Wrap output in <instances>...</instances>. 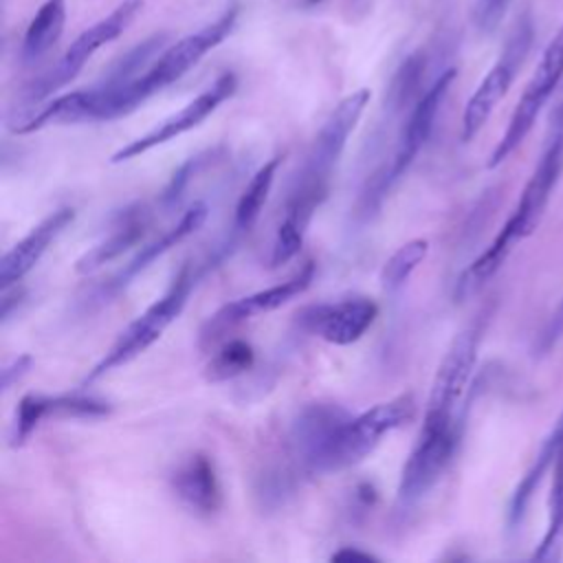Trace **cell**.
Segmentation results:
<instances>
[{"mask_svg": "<svg viewBox=\"0 0 563 563\" xmlns=\"http://www.w3.org/2000/svg\"><path fill=\"white\" fill-rule=\"evenodd\" d=\"M561 174H563V97L550 117L541 156L519 196V202L515 205L510 218L504 222V227L499 229L495 240L488 244V249L460 277L457 290H455L457 297H466L477 288H482L501 268V264L506 262L515 244L534 233Z\"/></svg>", "mask_w": 563, "mask_h": 563, "instance_id": "6da1fadb", "label": "cell"}, {"mask_svg": "<svg viewBox=\"0 0 563 563\" xmlns=\"http://www.w3.org/2000/svg\"><path fill=\"white\" fill-rule=\"evenodd\" d=\"M240 4L231 2L224 7L211 22L200 26L198 31L176 40L152 62V66L139 75L134 81L123 86H106L97 84V114L99 121H110L130 114L152 95L172 86L180 77H185L209 51L222 44L238 26Z\"/></svg>", "mask_w": 563, "mask_h": 563, "instance_id": "7a4b0ae2", "label": "cell"}, {"mask_svg": "<svg viewBox=\"0 0 563 563\" xmlns=\"http://www.w3.org/2000/svg\"><path fill=\"white\" fill-rule=\"evenodd\" d=\"M191 286H194V275H191L189 264H185L176 273V277L169 284V288L165 290V295L161 299H156L145 312H141L119 334V339L110 345V350L103 354V358L88 372V376L84 378V385H90L97 378H101L103 374L125 365L128 361H132L141 352H145L154 341H158L161 334L172 325V321L183 312Z\"/></svg>", "mask_w": 563, "mask_h": 563, "instance_id": "3957f363", "label": "cell"}, {"mask_svg": "<svg viewBox=\"0 0 563 563\" xmlns=\"http://www.w3.org/2000/svg\"><path fill=\"white\" fill-rule=\"evenodd\" d=\"M462 433V418L424 416L418 440L402 466L396 504L400 510L416 506L451 464Z\"/></svg>", "mask_w": 563, "mask_h": 563, "instance_id": "277c9868", "label": "cell"}, {"mask_svg": "<svg viewBox=\"0 0 563 563\" xmlns=\"http://www.w3.org/2000/svg\"><path fill=\"white\" fill-rule=\"evenodd\" d=\"M143 9V0H123L119 2L106 18L90 24L86 31H81L73 44L66 48V53L35 81H31L24 90V103L33 106L51 95H55L59 88L70 84L84 64L106 44L114 42L119 35L128 31V26L136 20V15Z\"/></svg>", "mask_w": 563, "mask_h": 563, "instance_id": "5b68a950", "label": "cell"}, {"mask_svg": "<svg viewBox=\"0 0 563 563\" xmlns=\"http://www.w3.org/2000/svg\"><path fill=\"white\" fill-rule=\"evenodd\" d=\"M561 79H563V26L556 31V35L545 46L530 81L526 84L523 95L519 97L499 143L495 145V150L488 156V163H486L488 169L501 165L523 143V139L530 134L539 112L543 110V106L548 103V99L552 97V92Z\"/></svg>", "mask_w": 563, "mask_h": 563, "instance_id": "8992f818", "label": "cell"}, {"mask_svg": "<svg viewBox=\"0 0 563 563\" xmlns=\"http://www.w3.org/2000/svg\"><path fill=\"white\" fill-rule=\"evenodd\" d=\"M413 413H416L413 396L402 394L387 402H378L358 416H352L334 440L325 473L343 471L347 466L358 464L378 446L383 435L409 422Z\"/></svg>", "mask_w": 563, "mask_h": 563, "instance_id": "52a82bcc", "label": "cell"}, {"mask_svg": "<svg viewBox=\"0 0 563 563\" xmlns=\"http://www.w3.org/2000/svg\"><path fill=\"white\" fill-rule=\"evenodd\" d=\"M530 46H532V22L528 15H523L517 20L510 37L504 44L501 55L497 57L493 68L484 75V79L479 81V86L466 101V108L462 114V141L464 143L475 139V134L488 121L490 112L506 97Z\"/></svg>", "mask_w": 563, "mask_h": 563, "instance_id": "ba28073f", "label": "cell"}, {"mask_svg": "<svg viewBox=\"0 0 563 563\" xmlns=\"http://www.w3.org/2000/svg\"><path fill=\"white\" fill-rule=\"evenodd\" d=\"M369 90L361 88L354 90L352 95L343 97L334 110L328 114V119L323 121L321 130L317 132L312 147L306 156V163L297 176L299 183L319 187V189H328L330 176L345 150L347 136L352 134V130L356 128L365 106L369 103Z\"/></svg>", "mask_w": 563, "mask_h": 563, "instance_id": "9c48e42d", "label": "cell"}, {"mask_svg": "<svg viewBox=\"0 0 563 563\" xmlns=\"http://www.w3.org/2000/svg\"><path fill=\"white\" fill-rule=\"evenodd\" d=\"M482 317L484 314L473 319L451 341L442 363L438 365L435 378L431 383L424 416H435V418H455L457 416L455 409L462 400V394H464L466 383L471 378V372L475 367L479 341H482V334H484V319Z\"/></svg>", "mask_w": 563, "mask_h": 563, "instance_id": "30bf717a", "label": "cell"}, {"mask_svg": "<svg viewBox=\"0 0 563 563\" xmlns=\"http://www.w3.org/2000/svg\"><path fill=\"white\" fill-rule=\"evenodd\" d=\"M238 88V77L233 73H222L220 77H216V81L211 86H207L198 97H194L187 106H183L178 112L169 114L167 119H163L158 125H154L150 132H145L143 136L130 141L128 145H123L121 150H117L112 154V163H121L128 158H134L139 154H145L147 150L167 143L189 130H194L196 125H200L222 101H227Z\"/></svg>", "mask_w": 563, "mask_h": 563, "instance_id": "8fae6325", "label": "cell"}, {"mask_svg": "<svg viewBox=\"0 0 563 563\" xmlns=\"http://www.w3.org/2000/svg\"><path fill=\"white\" fill-rule=\"evenodd\" d=\"M350 418L352 416L334 402H310L301 407L290 427V444L306 473H325L334 440Z\"/></svg>", "mask_w": 563, "mask_h": 563, "instance_id": "7c38bea8", "label": "cell"}, {"mask_svg": "<svg viewBox=\"0 0 563 563\" xmlns=\"http://www.w3.org/2000/svg\"><path fill=\"white\" fill-rule=\"evenodd\" d=\"M314 277V262H303V266H299V271H295L288 279L275 284V286H268L264 290H257L253 295H246V297H240L231 303H224L216 314H211L207 319V323L202 325V332H200V343H213L218 341L227 330L235 328L238 323L255 317V314H262V312H271L279 306H284L286 301L295 299L297 295H301L310 282Z\"/></svg>", "mask_w": 563, "mask_h": 563, "instance_id": "4fadbf2b", "label": "cell"}, {"mask_svg": "<svg viewBox=\"0 0 563 563\" xmlns=\"http://www.w3.org/2000/svg\"><path fill=\"white\" fill-rule=\"evenodd\" d=\"M378 306L365 297H352L336 303H317L299 312V325L334 345L358 341L374 323Z\"/></svg>", "mask_w": 563, "mask_h": 563, "instance_id": "5bb4252c", "label": "cell"}, {"mask_svg": "<svg viewBox=\"0 0 563 563\" xmlns=\"http://www.w3.org/2000/svg\"><path fill=\"white\" fill-rule=\"evenodd\" d=\"M457 70L455 68H446L442 70L433 84L416 99L405 125H402V132H400V139H398V145H396V152L391 156V163L387 167V176L389 180H398L407 167L413 163V158L418 156V152L422 150V145L427 143L431 130H433V123H435V117L440 112V106L455 79Z\"/></svg>", "mask_w": 563, "mask_h": 563, "instance_id": "9a60e30c", "label": "cell"}, {"mask_svg": "<svg viewBox=\"0 0 563 563\" xmlns=\"http://www.w3.org/2000/svg\"><path fill=\"white\" fill-rule=\"evenodd\" d=\"M110 411H112V405L92 394H81V391L59 394V396L26 394L15 409L11 444L13 446L24 444L44 418H103Z\"/></svg>", "mask_w": 563, "mask_h": 563, "instance_id": "2e32d148", "label": "cell"}, {"mask_svg": "<svg viewBox=\"0 0 563 563\" xmlns=\"http://www.w3.org/2000/svg\"><path fill=\"white\" fill-rule=\"evenodd\" d=\"M75 211L70 207H62L46 216L40 224H35L18 244H13L0 264V286L18 284L46 253V249L55 242V238L73 222Z\"/></svg>", "mask_w": 563, "mask_h": 563, "instance_id": "e0dca14e", "label": "cell"}, {"mask_svg": "<svg viewBox=\"0 0 563 563\" xmlns=\"http://www.w3.org/2000/svg\"><path fill=\"white\" fill-rule=\"evenodd\" d=\"M172 488L178 499L198 515H213L222 504L216 466L205 453H194L176 466L172 473Z\"/></svg>", "mask_w": 563, "mask_h": 563, "instance_id": "ac0fdd59", "label": "cell"}, {"mask_svg": "<svg viewBox=\"0 0 563 563\" xmlns=\"http://www.w3.org/2000/svg\"><path fill=\"white\" fill-rule=\"evenodd\" d=\"M561 451H563V411H561L559 420L554 422V427L550 429V433L543 438L532 464L526 468L523 477L519 479V484L515 486V490L510 495L508 512H506L508 530H517L521 526L537 488L541 486L545 473L554 468Z\"/></svg>", "mask_w": 563, "mask_h": 563, "instance_id": "d6986e66", "label": "cell"}, {"mask_svg": "<svg viewBox=\"0 0 563 563\" xmlns=\"http://www.w3.org/2000/svg\"><path fill=\"white\" fill-rule=\"evenodd\" d=\"M207 220V205L205 202H196L194 207H189L180 220L169 229L165 231L161 238H156L154 242H150L147 246H143L130 262L128 266L110 279L108 284V290L117 292L121 290L132 277H136L141 271H145L154 260H158L161 255H165L169 249H174L176 244H180L185 238H189L194 231H198L202 227V222Z\"/></svg>", "mask_w": 563, "mask_h": 563, "instance_id": "ffe728a7", "label": "cell"}, {"mask_svg": "<svg viewBox=\"0 0 563 563\" xmlns=\"http://www.w3.org/2000/svg\"><path fill=\"white\" fill-rule=\"evenodd\" d=\"M68 4L66 0H44L33 20L29 22L24 37H22V59L37 62L44 57L62 37L66 26Z\"/></svg>", "mask_w": 563, "mask_h": 563, "instance_id": "44dd1931", "label": "cell"}, {"mask_svg": "<svg viewBox=\"0 0 563 563\" xmlns=\"http://www.w3.org/2000/svg\"><path fill=\"white\" fill-rule=\"evenodd\" d=\"M143 231H145L143 211H128L123 222L106 240H101L97 246H92L88 253H84L77 260L75 271L84 275L112 262L114 257L125 253L130 246H134L143 238Z\"/></svg>", "mask_w": 563, "mask_h": 563, "instance_id": "7402d4cb", "label": "cell"}, {"mask_svg": "<svg viewBox=\"0 0 563 563\" xmlns=\"http://www.w3.org/2000/svg\"><path fill=\"white\" fill-rule=\"evenodd\" d=\"M534 561L554 563L563 559V451L552 468L548 495V521L539 545L532 552Z\"/></svg>", "mask_w": 563, "mask_h": 563, "instance_id": "603a6c76", "label": "cell"}, {"mask_svg": "<svg viewBox=\"0 0 563 563\" xmlns=\"http://www.w3.org/2000/svg\"><path fill=\"white\" fill-rule=\"evenodd\" d=\"M279 158H271L268 163H264L249 180V185L244 187L238 205H235V218H233V227L238 231H249L255 220L260 218L264 202L271 194L273 180H275V172H277Z\"/></svg>", "mask_w": 563, "mask_h": 563, "instance_id": "cb8c5ba5", "label": "cell"}, {"mask_svg": "<svg viewBox=\"0 0 563 563\" xmlns=\"http://www.w3.org/2000/svg\"><path fill=\"white\" fill-rule=\"evenodd\" d=\"M427 253H429V242L420 238L409 240L398 251H394L380 271L383 290L396 292L398 288H402L409 275L416 271V266L427 257Z\"/></svg>", "mask_w": 563, "mask_h": 563, "instance_id": "d4e9b609", "label": "cell"}, {"mask_svg": "<svg viewBox=\"0 0 563 563\" xmlns=\"http://www.w3.org/2000/svg\"><path fill=\"white\" fill-rule=\"evenodd\" d=\"M255 361V352L251 347V343L242 341V339H233L229 343H224L205 365V378L211 383H220V380H229L235 378L240 374H244Z\"/></svg>", "mask_w": 563, "mask_h": 563, "instance_id": "484cf974", "label": "cell"}, {"mask_svg": "<svg viewBox=\"0 0 563 563\" xmlns=\"http://www.w3.org/2000/svg\"><path fill=\"white\" fill-rule=\"evenodd\" d=\"M308 224L310 222H303L295 213H284V218L277 227V233H275L273 251H271V268H277V266L290 262L299 253Z\"/></svg>", "mask_w": 563, "mask_h": 563, "instance_id": "4316f807", "label": "cell"}, {"mask_svg": "<svg viewBox=\"0 0 563 563\" xmlns=\"http://www.w3.org/2000/svg\"><path fill=\"white\" fill-rule=\"evenodd\" d=\"M510 0H477L475 2V24L479 31L490 33L499 26L501 18L506 15Z\"/></svg>", "mask_w": 563, "mask_h": 563, "instance_id": "83f0119b", "label": "cell"}, {"mask_svg": "<svg viewBox=\"0 0 563 563\" xmlns=\"http://www.w3.org/2000/svg\"><path fill=\"white\" fill-rule=\"evenodd\" d=\"M31 367V356L29 354H22L18 358H13L9 365H4L2 369V389L9 391Z\"/></svg>", "mask_w": 563, "mask_h": 563, "instance_id": "f1b7e54d", "label": "cell"}, {"mask_svg": "<svg viewBox=\"0 0 563 563\" xmlns=\"http://www.w3.org/2000/svg\"><path fill=\"white\" fill-rule=\"evenodd\" d=\"M561 336H563V299H561V306L556 308V312L552 314L548 328L543 330V334H541V339H539L541 350H550Z\"/></svg>", "mask_w": 563, "mask_h": 563, "instance_id": "f546056e", "label": "cell"}, {"mask_svg": "<svg viewBox=\"0 0 563 563\" xmlns=\"http://www.w3.org/2000/svg\"><path fill=\"white\" fill-rule=\"evenodd\" d=\"M332 561H378V559L372 552H363L358 548L345 545L332 554Z\"/></svg>", "mask_w": 563, "mask_h": 563, "instance_id": "4dcf8cb0", "label": "cell"}]
</instances>
